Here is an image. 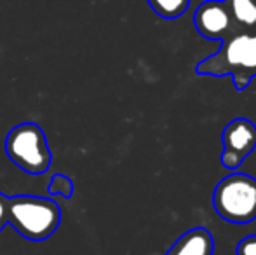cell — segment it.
Listing matches in <instances>:
<instances>
[{"instance_id": "cell-1", "label": "cell", "mask_w": 256, "mask_h": 255, "mask_svg": "<svg viewBox=\"0 0 256 255\" xmlns=\"http://www.w3.org/2000/svg\"><path fill=\"white\" fill-rule=\"evenodd\" d=\"M199 75L232 77L237 91H244L256 77V30H239L222 42V48L197 63Z\"/></svg>"}, {"instance_id": "cell-2", "label": "cell", "mask_w": 256, "mask_h": 255, "mask_svg": "<svg viewBox=\"0 0 256 255\" xmlns=\"http://www.w3.org/2000/svg\"><path fill=\"white\" fill-rule=\"evenodd\" d=\"M7 224L28 241L51 238L61 224V208L51 197L18 194L7 197Z\"/></svg>"}, {"instance_id": "cell-3", "label": "cell", "mask_w": 256, "mask_h": 255, "mask_svg": "<svg viewBox=\"0 0 256 255\" xmlns=\"http://www.w3.org/2000/svg\"><path fill=\"white\" fill-rule=\"evenodd\" d=\"M6 152L18 168L28 175H42L52 163L48 136L35 123H21L6 136Z\"/></svg>"}, {"instance_id": "cell-4", "label": "cell", "mask_w": 256, "mask_h": 255, "mask_svg": "<svg viewBox=\"0 0 256 255\" xmlns=\"http://www.w3.org/2000/svg\"><path fill=\"white\" fill-rule=\"evenodd\" d=\"M214 211L232 224H250L256 218V178L232 173L222 178L212 191Z\"/></svg>"}, {"instance_id": "cell-5", "label": "cell", "mask_w": 256, "mask_h": 255, "mask_svg": "<svg viewBox=\"0 0 256 255\" xmlns=\"http://www.w3.org/2000/svg\"><path fill=\"white\" fill-rule=\"evenodd\" d=\"M256 149V124L246 117H237L223 129L222 164L226 170H237Z\"/></svg>"}, {"instance_id": "cell-6", "label": "cell", "mask_w": 256, "mask_h": 255, "mask_svg": "<svg viewBox=\"0 0 256 255\" xmlns=\"http://www.w3.org/2000/svg\"><path fill=\"white\" fill-rule=\"evenodd\" d=\"M194 23L202 37L223 42L226 37L239 32L236 21L223 0H206L194 13Z\"/></svg>"}, {"instance_id": "cell-7", "label": "cell", "mask_w": 256, "mask_h": 255, "mask_svg": "<svg viewBox=\"0 0 256 255\" xmlns=\"http://www.w3.org/2000/svg\"><path fill=\"white\" fill-rule=\"evenodd\" d=\"M214 239L206 227H194L183 232L164 255H212Z\"/></svg>"}, {"instance_id": "cell-8", "label": "cell", "mask_w": 256, "mask_h": 255, "mask_svg": "<svg viewBox=\"0 0 256 255\" xmlns=\"http://www.w3.org/2000/svg\"><path fill=\"white\" fill-rule=\"evenodd\" d=\"M239 30H256V0H223Z\"/></svg>"}, {"instance_id": "cell-9", "label": "cell", "mask_w": 256, "mask_h": 255, "mask_svg": "<svg viewBox=\"0 0 256 255\" xmlns=\"http://www.w3.org/2000/svg\"><path fill=\"white\" fill-rule=\"evenodd\" d=\"M148 6L162 20H178L188 9L190 0H148Z\"/></svg>"}, {"instance_id": "cell-10", "label": "cell", "mask_w": 256, "mask_h": 255, "mask_svg": "<svg viewBox=\"0 0 256 255\" xmlns=\"http://www.w3.org/2000/svg\"><path fill=\"white\" fill-rule=\"evenodd\" d=\"M74 182H72L70 177L66 175H61V173H56L51 177L49 180V187H48V192L49 196H61L64 199H70L74 196Z\"/></svg>"}, {"instance_id": "cell-11", "label": "cell", "mask_w": 256, "mask_h": 255, "mask_svg": "<svg viewBox=\"0 0 256 255\" xmlns=\"http://www.w3.org/2000/svg\"><path fill=\"white\" fill-rule=\"evenodd\" d=\"M237 255H256V234L240 239L237 245Z\"/></svg>"}, {"instance_id": "cell-12", "label": "cell", "mask_w": 256, "mask_h": 255, "mask_svg": "<svg viewBox=\"0 0 256 255\" xmlns=\"http://www.w3.org/2000/svg\"><path fill=\"white\" fill-rule=\"evenodd\" d=\"M7 197L4 192H0V231L7 225Z\"/></svg>"}]
</instances>
